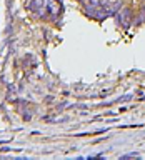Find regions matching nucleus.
<instances>
[{
  "mask_svg": "<svg viewBox=\"0 0 145 160\" xmlns=\"http://www.w3.org/2000/svg\"><path fill=\"white\" fill-rule=\"evenodd\" d=\"M130 17H132V13H130V10L128 8H123V12L120 13V22H122L125 27H128V23H130Z\"/></svg>",
  "mask_w": 145,
  "mask_h": 160,
  "instance_id": "nucleus-1",
  "label": "nucleus"
},
{
  "mask_svg": "<svg viewBox=\"0 0 145 160\" xmlns=\"http://www.w3.org/2000/svg\"><path fill=\"white\" fill-rule=\"evenodd\" d=\"M142 20H143V22H145V7L142 8Z\"/></svg>",
  "mask_w": 145,
  "mask_h": 160,
  "instance_id": "nucleus-2",
  "label": "nucleus"
}]
</instances>
